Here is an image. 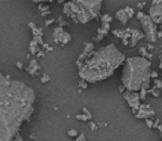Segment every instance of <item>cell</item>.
I'll return each instance as SVG.
<instances>
[{"label":"cell","mask_w":162,"mask_h":141,"mask_svg":"<svg viewBox=\"0 0 162 141\" xmlns=\"http://www.w3.org/2000/svg\"><path fill=\"white\" fill-rule=\"evenodd\" d=\"M34 92L0 73V141H11L33 111Z\"/></svg>","instance_id":"cell-1"},{"label":"cell","mask_w":162,"mask_h":141,"mask_svg":"<svg viewBox=\"0 0 162 141\" xmlns=\"http://www.w3.org/2000/svg\"><path fill=\"white\" fill-rule=\"evenodd\" d=\"M126 61V56L120 50L110 43L90 54L85 58H79L77 65L79 77L87 83H97L110 77L116 69Z\"/></svg>","instance_id":"cell-2"},{"label":"cell","mask_w":162,"mask_h":141,"mask_svg":"<svg viewBox=\"0 0 162 141\" xmlns=\"http://www.w3.org/2000/svg\"><path fill=\"white\" fill-rule=\"evenodd\" d=\"M151 62L145 56H131L125 61L122 84L127 90L139 92L150 85Z\"/></svg>","instance_id":"cell-3"},{"label":"cell","mask_w":162,"mask_h":141,"mask_svg":"<svg viewBox=\"0 0 162 141\" xmlns=\"http://www.w3.org/2000/svg\"><path fill=\"white\" fill-rule=\"evenodd\" d=\"M101 6L103 0H69L64 5V13L75 22L85 24L99 15Z\"/></svg>","instance_id":"cell-4"},{"label":"cell","mask_w":162,"mask_h":141,"mask_svg":"<svg viewBox=\"0 0 162 141\" xmlns=\"http://www.w3.org/2000/svg\"><path fill=\"white\" fill-rule=\"evenodd\" d=\"M138 17H139V20H140V23H141L145 37H147V40L149 42L154 43L160 35V33L158 32V29H157V23L151 19L150 16L145 15L142 12L139 13Z\"/></svg>","instance_id":"cell-5"},{"label":"cell","mask_w":162,"mask_h":141,"mask_svg":"<svg viewBox=\"0 0 162 141\" xmlns=\"http://www.w3.org/2000/svg\"><path fill=\"white\" fill-rule=\"evenodd\" d=\"M148 15L157 24L162 23V0H152V3L148 10Z\"/></svg>","instance_id":"cell-6"},{"label":"cell","mask_w":162,"mask_h":141,"mask_svg":"<svg viewBox=\"0 0 162 141\" xmlns=\"http://www.w3.org/2000/svg\"><path fill=\"white\" fill-rule=\"evenodd\" d=\"M124 98L125 100L127 101V104L129 105L132 112H135L140 106V100H141V97H140V94L138 92H135V90H126L124 93Z\"/></svg>","instance_id":"cell-7"},{"label":"cell","mask_w":162,"mask_h":141,"mask_svg":"<svg viewBox=\"0 0 162 141\" xmlns=\"http://www.w3.org/2000/svg\"><path fill=\"white\" fill-rule=\"evenodd\" d=\"M135 116L139 119H148V118H153V116L156 115L154 109L150 105L148 104H140L139 108L133 112Z\"/></svg>","instance_id":"cell-8"},{"label":"cell","mask_w":162,"mask_h":141,"mask_svg":"<svg viewBox=\"0 0 162 141\" xmlns=\"http://www.w3.org/2000/svg\"><path fill=\"white\" fill-rule=\"evenodd\" d=\"M133 15H135V10H133L132 8H130V7H126V8L120 9V10L116 13V18H117L122 24H126V23L133 17Z\"/></svg>","instance_id":"cell-9"},{"label":"cell","mask_w":162,"mask_h":141,"mask_svg":"<svg viewBox=\"0 0 162 141\" xmlns=\"http://www.w3.org/2000/svg\"><path fill=\"white\" fill-rule=\"evenodd\" d=\"M54 40L58 44L65 45L71 41V35L66 31H64L62 28H58L54 31Z\"/></svg>","instance_id":"cell-10"},{"label":"cell","mask_w":162,"mask_h":141,"mask_svg":"<svg viewBox=\"0 0 162 141\" xmlns=\"http://www.w3.org/2000/svg\"><path fill=\"white\" fill-rule=\"evenodd\" d=\"M142 37H143V34H142L139 30H132V31H131L130 39H129V41H128V46H130V48L135 46L139 41L141 40Z\"/></svg>","instance_id":"cell-11"},{"label":"cell","mask_w":162,"mask_h":141,"mask_svg":"<svg viewBox=\"0 0 162 141\" xmlns=\"http://www.w3.org/2000/svg\"><path fill=\"white\" fill-rule=\"evenodd\" d=\"M109 32V21L103 20V24L98 29V40H103V37Z\"/></svg>","instance_id":"cell-12"},{"label":"cell","mask_w":162,"mask_h":141,"mask_svg":"<svg viewBox=\"0 0 162 141\" xmlns=\"http://www.w3.org/2000/svg\"><path fill=\"white\" fill-rule=\"evenodd\" d=\"M84 112H85V115H77L76 116V118L79 119V120H88V119L92 118V115H90L86 109H84Z\"/></svg>","instance_id":"cell-13"},{"label":"cell","mask_w":162,"mask_h":141,"mask_svg":"<svg viewBox=\"0 0 162 141\" xmlns=\"http://www.w3.org/2000/svg\"><path fill=\"white\" fill-rule=\"evenodd\" d=\"M69 137H78V133H77V131H76L75 129H71V130H69Z\"/></svg>","instance_id":"cell-14"},{"label":"cell","mask_w":162,"mask_h":141,"mask_svg":"<svg viewBox=\"0 0 162 141\" xmlns=\"http://www.w3.org/2000/svg\"><path fill=\"white\" fill-rule=\"evenodd\" d=\"M146 124H147V126L149 127V128H153V126H154V122L151 120V118L146 119Z\"/></svg>","instance_id":"cell-15"},{"label":"cell","mask_w":162,"mask_h":141,"mask_svg":"<svg viewBox=\"0 0 162 141\" xmlns=\"http://www.w3.org/2000/svg\"><path fill=\"white\" fill-rule=\"evenodd\" d=\"M154 84H156L157 88L161 89V87H162V79H154Z\"/></svg>","instance_id":"cell-16"},{"label":"cell","mask_w":162,"mask_h":141,"mask_svg":"<svg viewBox=\"0 0 162 141\" xmlns=\"http://www.w3.org/2000/svg\"><path fill=\"white\" fill-rule=\"evenodd\" d=\"M48 81H50V76L48 74H44L43 77L41 78V82H42V83H46Z\"/></svg>","instance_id":"cell-17"},{"label":"cell","mask_w":162,"mask_h":141,"mask_svg":"<svg viewBox=\"0 0 162 141\" xmlns=\"http://www.w3.org/2000/svg\"><path fill=\"white\" fill-rule=\"evenodd\" d=\"M75 141H86V138H85V135H84V133H82V135L78 136L77 139H76Z\"/></svg>","instance_id":"cell-18"},{"label":"cell","mask_w":162,"mask_h":141,"mask_svg":"<svg viewBox=\"0 0 162 141\" xmlns=\"http://www.w3.org/2000/svg\"><path fill=\"white\" fill-rule=\"evenodd\" d=\"M15 141H23V140H22V138H21L20 136H19V135H17V136H16Z\"/></svg>","instance_id":"cell-19"},{"label":"cell","mask_w":162,"mask_h":141,"mask_svg":"<svg viewBox=\"0 0 162 141\" xmlns=\"http://www.w3.org/2000/svg\"><path fill=\"white\" fill-rule=\"evenodd\" d=\"M159 67L162 69V55L160 56V64H159Z\"/></svg>","instance_id":"cell-20"},{"label":"cell","mask_w":162,"mask_h":141,"mask_svg":"<svg viewBox=\"0 0 162 141\" xmlns=\"http://www.w3.org/2000/svg\"><path fill=\"white\" fill-rule=\"evenodd\" d=\"M158 129L160 130V132H161V135H162V124H160L159 126H158Z\"/></svg>","instance_id":"cell-21"},{"label":"cell","mask_w":162,"mask_h":141,"mask_svg":"<svg viewBox=\"0 0 162 141\" xmlns=\"http://www.w3.org/2000/svg\"><path fill=\"white\" fill-rule=\"evenodd\" d=\"M35 2H41V1H52V0H33Z\"/></svg>","instance_id":"cell-22"},{"label":"cell","mask_w":162,"mask_h":141,"mask_svg":"<svg viewBox=\"0 0 162 141\" xmlns=\"http://www.w3.org/2000/svg\"><path fill=\"white\" fill-rule=\"evenodd\" d=\"M17 66L19 67V69H22V64H21L20 62H18V63H17Z\"/></svg>","instance_id":"cell-23"},{"label":"cell","mask_w":162,"mask_h":141,"mask_svg":"<svg viewBox=\"0 0 162 141\" xmlns=\"http://www.w3.org/2000/svg\"><path fill=\"white\" fill-rule=\"evenodd\" d=\"M161 79H162V75H161Z\"/></svg>","instance_id":"cell-24"}]
</instances>
